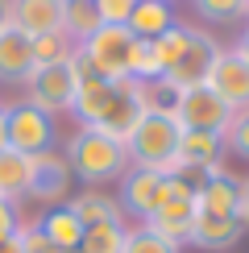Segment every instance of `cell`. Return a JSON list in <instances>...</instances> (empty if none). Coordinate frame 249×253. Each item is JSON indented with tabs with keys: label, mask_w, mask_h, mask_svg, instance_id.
I'll return each instance as SVG.
<instances>
[{
	"label": "cell",
	"mask_w": 249,
	"mask_h": 253,
	"mask_svg": "<svg viewBox=\"0 0 249 253\" xmlns=\"http://www.w3.org/2000/svg\"><path fill=\"white\" fill-rule=\"evenodd\" d=\"M179 137H183V125L174 112H141V121L124 137V154L133 166H150L158 174H179V162H174Z\"/></svg>",
	"instance_id": "6da1fadb"
},
{
	"label": "cell",
	"mask_w": 249,
	"mask_h": 253,
	"mask_svg": "<svg viewBox=\"0 0 249 253\" xmlns=\"http://www.w3.org/2000/svg\"><path fill=\"white\" fill-rule=\"evenodd\" d=\"M204 178V170L195 174H162V195H158V208L154 216L145 220L141 228L158 233L162 241L170 245H183L187 233H191V220H195V183Z\"/></svg>",
	"instance_id": "7a4b0ae2"
},
{
	"label": "cell",
	"mask_w": 249,
	"mask_h": 253,
	"mask_svg": "<svg viewBox=\"0 0 249 253\" xmlns=\"http://www.w3.org/2000/svg\"><path fill=\"white\" fill-rule=\"evenodd\" d=\"M67 166L83 183H112V178H121L129 170V154H124L121 141H112V137L83 125L67 145Z\"/></svg>",
	"instance_id": "3957f363"
},
{
	"label": "cell",
	"mask_w": 249,
	"mask_h": 253,
	"mask_svg": "<svg viewBox=\"0 0 249 253\" xmlns=\"http://www.w3.org/2000/svg\"><path fill=\"white\" fill-rule=\"evenodd\" d=\"M141 112H145V104H141V83L137 79H112L108 83V96H104V108H100V117L87 125V129H96L104 137H112V141H121L124 145V137L133 133V125L141 121Z\"/></svg>",
	"instance_id": "277c9868"
},
{
	"label": "cell",
	"mask_w": 249,
	"mask_h": 253,
	"mask_svg": "<svg viewBox=\"0 0 249 253\" xmlns=\"http://www.w3.org/2000/svg\"><path fill=\"white\" fill-rule=\"evenodd\" d=\"M79 50H83V58L91 62V71H96L100 79H124L129 75L133 34H129V25H100Z\"/></svg>",
	"instance_id": "5b68a950"
},
{
	"label": "cell",
	"mask_w": 249,
	"mask_h": 253,
	"mask_svg": "<svg viewBox=\"0 0 249 253\" xmlns=\"http://www.w3.org/2000/svg\"><path fill=\"white\" fill-rule=\"evenodd\" d=\"M29 83V104L42 112H67L75 104V91H79V79L71 71V58L67 62H50V67H34L25 75Z\"/></svg>",
	"instance_id": "8992f818"
},
{
	"label": "cell",
	"mask_w": 249,
	"mask_h": 253,
	"mask_svg": "<svg viewBox=\"0 0 249 253\" xmlns=\"http://www.w3.org/2000/svg\"><path fill=\"white\" fill-rule=\"evenodd\" d=\"M216 54H220V46L212 42V34H200V29L187 25V46L183 54L174 58V67L166 71V83H170L174 91H187V87H204L208 83V71H212Z\"/></svg>",
	"instance_id": "52a82bcc"
},
{
	"label": "cell",
	"mask_w": 249,
	"mask_h": 253,
	"mask_svg": "<svg viewBox=\"0 0 249 253\" xmlns=\"http://www.w3.org/2000/svg\"><path fill=\"white\" fill-rule=\"evenodd\" d=\"M174 117H179L183 129H204V133H224V125L233 121V108L216 96L212 87H187L179 91V104H174Z\"/></svg>",
	"instance_id": "ba28073f"
},
{
	"label": "cell",
	"mask_w": 249,
	"mask_h": 253,
	"mask_svg": "<svg viewBox=\"0 0 249 253\" xmlns=\"http://www.w3.org/2000/svg\"><path fill=\"white\" fill-rule=\"evenodd\" d=\"M54 145V121L50 112L34 108V104H13L8 108V150L17 154H46Z\"/></svg>",
	"instance_id": "9c48e42d"
},
{
	"label": "cell",
	"mask_w": 249,
	"mask_h": 253,
	"mask_svg": "<svg viewBox=\"0 0 249 253\" xmlns=\"http://www.w3.org/2000/svg\"><path fill=\"white\" fill-rule=\"evenodd\" d=\"M158 195H162V174L150 170V166H129L121 174V199L117 208L137 220H150L154 208H158Z\"/></svg>",
	"instance_id": "30bf717a"
},
{
	"label": "cell",
	"mask_w": 249,
	"mask_h": 253,
	"mask_svg": "<svg viewBox=\"0 0 249 253\" xmlns=\"http://www.w3.org/2000/svg\"><path fill=\"white\" fill-rule=\"evenodd\" d=\"M208 87H212L233 112L249 108V67L233 54V50H220V54H216L212 71H208Z\"/></svg>",
	"instance_id": "8fae6325"
},
{
	"label": "cell",
	"mask_w": 249,
	"mask_h": 253,
	"mask_svg": "<svg viewBox=\"0 0 249 253\" xmlns=\"http://www.w3.org/2000/svg\"><path fill=\"white\" fill-rule=\"evenodd\" d=\"M71 191V166L67 158L58 154H34L29 158V199H42V204H58Z\"/></svg>",
	"instance_id": "7c38bea8"
},
{
	"label": "cell",
	"mask_w": 249,
	"mask_h": 253,
	"mask_svg": "<svg viewBox=\"0 0 249 253\" xmlns=\"http://www.w3.org/2000/svg\"><path fill=\"white\" fill-rule=\"evenodd\" d=\"M237 204H241V183L220 162L208 166L204 178L195 183V208L200 212H216V216H237Z\"/></svg>",
	"instance_id": "4fadbf2b"
},
{
	"label": "cell",
	"mask_w": 249,
	"mask_h": 253,
	"mask_svg": "<svg viewBox=\"0 0 249 253\" xmlns=\"http://www.w3.org/2000/svg\"><path fill=\"white\" fill-rule=\"evenodd\" d=\"M62 13H67V0H8V25H17L29 38L58 34Z\"/></svg>",
	"instance_id": "5bb4252c"
},
{
	"label": "cell",
	"mask_w": 249,
	"mask_h": 253,
	"mask_svg": "<svg viewBox=\"0 0 249 253\" xmlns=\"http://www.w3.org/2000/svg\"><path fill=\"white\" fill-rule=\"evenodd\" d=\"M241 220L237 216H216V212H200L195 208V220H191V233H187V241H191L195 249H208V253H224L233 249L237 241H241Z\"/></svg>",
	"instance_id": "9a60e30c"
},
{
	"label": "cell",
	"mask_w": 249,
	"mask_h": 253,
	"mask_svg": "<svg viewBox=\"0 0 249 253\" xmlns=\"http://www.w3.org/2000/svg\"><path fill=\"white\" fill-rule=\"evenodd\" d=\"M220 154H224V133L183 129L174 162H179V174H195V170H208V166H216V162H220Z\"/></svg>",
	"instance_id": "2e32d148"
},
{
	"label": "cell",
	"mask_w": 249,
	"mask_h": 253,
	"mask_svg": "<svg viewBox=\"0 0 249 253\" xmlns=\"http://www.w3.org/2000/svg\"><path fill=\"white\" fill-rule=\"evenodd\" d=\"M29 71H34V38L21 34L17 25H4L0 29V79L17 83Z\"/></svg>",
	"instance_id": "e0dca14e"
},
{
	"label": "cell",
	"mask_w": 249,
	"mask_h": 253,
	"mask_svg": "<svg viewBox=\"0 0 249 253\" xmlns=\"http://www.w3.org/2000/svg\"><path fill=\"white\" fill-rule=\"evenodd\" d=\"M38 228H42V237L50 241L58 253H79V241H83V224H79V216L71 212L67 204H54L46 216L38 220Z\"/></svg>",
	"instance_id": "ac0fdd59"
},
{
	"label": "cell",
	"mask_w": 249,
	"mask_h": 253,
	"mask_svg": "<svg viewBox=\"0 0 249 253\" xmlns=\"http://www.w3.org/2000/svg\"><path fill=\"white\" fill-rule=\"evenodd\" d=\"M29 195V154L17 150H0V199L4 204H17V199Z\"/></svg>",
	"instance_id": "d6986e66"
},
{
	"label": "cell",
	"mask_w": 249,
	"mask_h": 253,
	"mask_svg": "<svg viewBox=\"0 0 249 253\" xmlns=\"http://www.w3.org/2000/svg\"><path fill=\"white\" fill-rule=\"evenodd\" d=\"M71 212L79 216V224L83 228H96V224H121V208H117V199H108V195H100V191H83L71 199Z\"/></svg>",
	"instance_id": "ffe728a7"
},
{
	"label": "cell",
	"mask_w": 249,
	"mask_h": 253,
	"mask_svg": "<svg viewBox=\"0 0 249 253\" xmlns=\"http://www.w3.org/2000/svg\"><path fill=\"white\" fill-rule=\"evenodd\" d=\"M174 25V17H170V4L166 0H137V8H133V17H129V34L133 38H158L166 34V29Z\"/></svg>",
	"instance_id": "44dd1931"
},
{
	"label": "cell",
	"mask_w": 249,
	"mask_h": 253,
	"mask_svg": "<svg viewBox=\"0 0 249 253\" xmlns=\"http://www.w3.org/2000/svg\"><path fill=\"white\" fill-rule=\"evenodd\" d=\"M104 25L100 13H96V4L91 0H67V13H62V34H67L75 46H83L96 29Z\"/></svg>",
	"instance_id": "7402d4cb"
},
{
	"label": "cell",
	"mask_w": 249,
	"mask_h": 253,
	"mask_svg": "<svg viewBox=\"0 0 249 253\" xmlns=\"http://www.w3.org/2000/svg\"><path fill=\"white\" fill-rule=\"evenodd\" d=\"M129 79H137V83L162 79V67H158V54H154V42H150V38H133V50H129Z\"/></svg>",
	"instance_id": "603a6c76"
},
{
	"label": "cell",
	"mask_w": 249,
	"mask_h": 253,
	"mask_svg": "<svg viewBox=\"0 0 249 253\" xmlns=\"http://www.w3.org/2000/svg\"><path fill=\"white\" fill-rule=\"evenodd\" d=\"M124 245V224H96V228H83L79 253H121Z\"/></svg>",
	"instance_id": "cb8c5ba5"
},
{
	"label": "cell",
	"mask_w": 249,
	"mask_h": 253,
	"mask_svg": "<svg viewBox=\"0 0 249 253\" xmlns=\"http://www.w3.org/2000/svg\"><path fill=\"white\" fill-rule=\"evenodd\" d=\"M71 50H75V42H71L67 34H42L34 38V67H50V62H67Z\"/></svg>",
	"instance_id": "d4e9b609"
},
{
	"label": "cell",
	"mask_w": 249,
	"mask_h": 253,
	"mask_svg": "<svg viewBox=\"0 0 249 253\" xmlns=\"http://www.w3.org/2000/svg\"><path fill=\"white\" fill-rule=\"evenodd\" d=\"M183 46H187V25H170L166 34H158V38H154V54H158L162 75L174 67V58L183 54Z\"/></svg>",
	"instance_id": "484cf974"
},
{
	"label": "cell",
	"mask_w": 249,
	"mask_h": 253,
	"mask_svg": "<svg viewBox=\"0 0 249 253\" xmlns=\"http://www.w3.org/2000/svg\"><path fill=\"white\" fill-rule=\"evenodd\" d=\"M121 253H179V245L162 241L158 233H150V228H137V233H124Z\"/></svg>",
	"instance_id": "4316f807"
},
{
	"label": "cell",
	"mask_w": 249,
	"mask_h": 253,
	"mask_svg": "<svg viewBox=\"0 0 249 253\" xmlns=\"http://www.w3.org/2000/svg\"><path fill=\"white\" fill-rule=\"evenodd\" d=\"M195 8H200L204 21L228 25V21H237V17L245 13V0H195Z\"/></svg>",
	"instance_id": "83f0119b"
},
{
	"label": "cell",
	"mask_w": 249,
	"mask_h": 253,
	"mask_svg": "<svg viewBox=\"0 0 249 253\" xmlns=\"http://www.w3.org/2000/svg\"><path fill=\"white\" fill-rule=\"evenodd\" d=\"M224 145H228V150H233V154L249 158V108L233 112V121L224 125Z\"/></svg>",
	"instance_id": "f1b7e54d"
},
{
	"label": "cell",
	"mask_w": 249,
	"mask_h": 253,
	"mask_svg": "<svg viewBox=\"0 0 249 253\" xmlns=\"http://www.w3.org/2000/svg\"><path fill=\"white\" fill-rule=\"evenodd\" d=\"M91 4H96V13H100L104 25H129L137 0H91Z\"/></svg>",
	"instance_id": "f546056e"
},
{
	"label": "cell",
	"mask_w": 249,
	"mask_h": 253,
	"mask_svg": "<svg viewBox=\"0 0 249 253\" xmlns=\"http://www.w3.org/2000/svg\"><path fill=\"white\" fill-rule=\"evenodd\" d=\"M17 228H21V220H17V208L0 199V241H4V237H13Z\"/></svg>",
	"instance_id": "4dcf8cb0"
},
{
	"label": "cell",
	"mask_w": 249,
	"mask_h": 253,
	"mask_svg": "<svg viewBox=\"0 0 249 253\" xmlns=\"http://www.w3.org/2000/svg\"><path fill=\"white\" fill-rule=\"evenodd\" d=\"M237 220H241V224H249V178L241 183V204H237Z\"/></svg>",
	"instance_id": "1f68e13d"
},
{
	"label": "cell",
	"mask_w": 249,
	"mask_h": 253,
	"mask_svg": "<svg viewBox=\"0 0 249 253\" xmlns=\"http://www.w3.org/2000/svg\"><path fill=\"white\" fill-rule=\"evenodd\" d=\"M233 54H237V58H241L245 67H249V29H245L241 38H237V46H233Z\"/></svg>",
	"instance_id": "d6a6232c"
},
{
	"label": "cell",
	"mask_w": 249,
	"mask_h": 253,
	"mask_svg": "<svg viewBox=\"0 0 249 253\" xmlns=\"http://www.w3.org/2000/svg\"><path fill=\"white\" fill-rule=\"evenodd\" d=\"M0 253H25V249H21V237H17V233L4 237V241H0Z\"/></svg>",
	"instance_id": "836d02e7"
},
{
	"label": "cell",
	"mask_w": 249,
	"mask_h": 253,
	"mask_svg": "<svg viewBox=\"0 0 249 253\" xmlns=\"http://www.w3.org/2000/svg\"><path fill=\"white\" fill-rule=\"evenodd\" d=\"M8 145V108H0V150Z\"/></svg>",
	"instance_id": "e575fe53"
},
{
	"label": "cell",
	"mask_w": 249,
	"mask_h": 253,
	"mask_svg": "<svg viewBox=\"0 0 249 253\" xmlns=\"http://www.w3.org/2000/svg\"><path fill=\"white\" fill-rule=\"evenodd\" d=\"M8 25V0H0V29Z\"/></svg>",
	"instance_id": "d590c367"
},
{
	"label": "cell",
	"mask_w": 249,
	"mask_h": 253,
	"mask_svg": "<svg viewBox=\"0 0 249 253\" xmlns=\"http://www.w3.org/2000/svg\"><path fill=\"white\" fill-rule=\"evenodd\" d=\"M241 17H249V0H245V13H241Z\"/></svg>",
	"instance_id": "8d00e7d4"
}]
</instances>
